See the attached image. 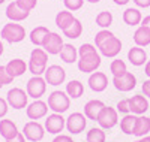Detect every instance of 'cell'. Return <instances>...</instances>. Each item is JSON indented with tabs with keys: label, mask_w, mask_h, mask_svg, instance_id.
Instances as JSON below:
<instances>
[{
	"label": "cell",
	"mask_w": 150,
	"mask_h": 142,
	"mask_svg": "<svg viewBox=\"0 0 150 142\" xmlns=\"http://www.w3.org/2000/svg\"><path fill=\"white\" fill-rule=\"evenodd\" d=\"M141 90H143V94L146 97H150V79H146L141 85Z\"/></svg>",
	"instance_id": "cell-43"
},
{
	"label": "cell",
	"mask_w": 150,
	"mask_h": 142,
	"mask_svg": "<svg viewBox=\"0 0 150 142\" xmlns=\"http://www.w3.org/2000/svg\"><path fill=\"white\" fill-rule=\"evenodd\" d=\"M44 127L48 133L51 135H60L63 132V129L66 127V118H63L62 114H56L53 112L51 115H48L45 118V123H44Z\"/></svg>",
	"instance_id": "cell-11"
},
{
	"label": "cell",
	"mask_w": 150,
	"mask_h": 142,
	"mask_svg": "<svg viewBox=\"0 0 150 142\" xmlns=\"http://www.w3.org/2000/svg\"><path fill=\"white\" fill-rule=\"evenodd\" d=\"M81 33H83V24L77 18L74 20V22L69 25L66 30H63V36L69 37V39H78V37L81 36Z\"/></svg>",
	"instance_id": "cell-31"
},
{
	"label": "cell",
	"mask_w": 150,
	"mask_h": 142,
	"mask_svg": "<svg viewBox=\"0 0 150 142\" xmlns=\"http://www.w3.org/2000/svg\"><path fill=\"white\" fill-rule=\"evenodd\" d=\"M48 64V53L44 48H33L29 58V72L33 76H42L47 70Z\"/></svg>",
	"instance_id": "cell-1"
},
{
	"label": "cell",
	"mask_w": 150,
	"mask_h": 142,
	"mask_svg": "<svg viewBox=\"0 0 150 142\" xmlns=\"http://www.w3.org/2000/svg\"><path fill=\"white\" fill-rule=\"evenodd\" d=\"M44 78H45L48 85L57 87V85L65 82V79H66V70L62 66H59V64H51V66L47 67V70L44 73Z\"/></svg>",
	"instance_id": "cell-8"
},
{
	"label": "cell",
	"mask_w": 150,
	"mask_h": 142,
	"mask_svg": "<svg viewBox=\"0 0 150 142\" xmlns=\"http://www.w3.org/2000/svg\"><path fill=\"white\" fill-rule=\"evenodd\" d=\"M8 111H9V105H8L6 99H2V97H0V118L6 117Z\"/></svg>",
	"instance_id": "cell-41"
},
{
	"label": "cell",
	"mask_w": 150,
	"mask_h": 142,
	"mask_svg": "<svg viewBox=\"0 0 150 142\" xmlns=\"http://www.w3.org/2000/svg\"><path fill=\"white\" fill-rule=\"evenodd\" d=\"M27 100H29V94L27 91H24L23 88L20 87H14L11 88L9 91L6 93V102L11 108L14 109H24L27 108Z\"/></svg>",
	"instance_id": "cell-4"
},
{
	"label": "cell",
	"mask_w": 150,
	"mask_h": 142,
	"mask_svg": "<svg viewBox=\"0 0 150 142\" xmlns=\"http://www.w3.org/2000/svg\"><path fill=\"white\" fill-rule=\"evenodd\" d=\"M102 63V57L99 53L90 54V56H86V57H80L77 61V66L78 70L83 73H93L98 70V67L101 66Z\"/></svg>",
	"instance_id": "cell-7"
},
{
	"label": "cell",
	"mask_w": 150,
	"mask_h": 142,
	"mask_svg": "<svg viewBox=\"0 0 150 142\" xmlns=\"http://www.w3.org/2000/svg\"><path fill=\"white\" fill-rule=\"evenodd\" d=\"M3 49H5V46H3V44H2V42H0V56L3 54Z\"/></svg>",
	"instance_id": "cell-50"
},
{
	"label": "cell",
	"mask_w": 150,
	"mask_h": 142,
	"mask_svg": "<svg viewBox=\"0 0 150 142\" xmlns=\"http://www.w3.org/2000/svg\"><path fill=\"white\" fill-rule=\"evenodd\" d=\"M23 135L26 136V139L30 141V142H39L45 136V127L41 123L30 120V121H27L26 124H24Z\"/></svg>",
	"instance_id": "cell-10"
},
{
	"label": "cell",
	"mask_w": 150,
	"mask_h": 142,
	"mask_svg": "<svg viewBox=\"0 0 150 142\" xmlns=\"http://www.w3.org/2000/svg\"><path fill=\"white\" fill-rule=\"evenodd\" d=\"M123 21H125V24L132 25V27H134V25L141 24L143 15H141L140 9H137V8H128V9H125V12H123Z\"/></svg>",
	"instance_id": "cell-25"
},
{
	"label": "cell",
	"mask_w": 150,
	"mask_h": 142,
	"mask_svg": "<svg viewBox=\"0 0 150 142\" xmlns=\"http://www.w3.org/2000/svg\"><path fill=\"white\" fill-rule=\"evenodd\" d=\"M15 78H12L9 75V72L6 70V66H0V84L2 85H8V84H12Z\"/></svg>",
	"instance_id": "cell-39"
},
{
	"label": "cell",
	"mask_w": 150,
	"mask_h": 142,
	"mask_svg": "<svg viewBox=\"0 0 150 142\" xmlns=\"http://www.w3.org/2000/svg\"><path fill=\"white\" fill-rule=\"evenodd\" d=\"M135 142H138V141H135Z\"/></svg>",
	"instance_id": "cell-54"
},
{
	"label": "cell",
	"mask_w": 150,
	"mask_h": 142,
	"mask_svg": "<svg viewBox=\"0 0 150 142\" xmlns=\"http://www.w3.org/2000/svg\"><path fill=\"white\" fill-rule=\"evenodd\" d=\"M11 2H12V0H11Z\"/></svg>",
	"instance_id": "cell-55"
},
{
	"label": "cell",
	"mask_w": 150,
	"mask_h": 142,
	"mask_svg": "<svg viewBox=\"0 0 150 142\" xmlns=\"http://www.w3.org/2000/svg\"><path fill=\"white\" fill-rule=\"evenodd\" d=\"M107 105L99 100V99H93V100H89L84 105V115L87 117V120H92V121H96L99 114H101V111L105 108Z\"/></svg>",
	"instance_id": "cell-17"
},
{
	"label": "cell",
	"mask_w": 150,
	"mask_h": 142,
	"mask_svg": "<svg viewBox=\"0 0 150 142\" xmlns=\"http://www.w3.org/2000/svg\"><path fill=\"white\" fill-rule=\"evenodd\" d=\"M3 2H5V0H0V5H2V3H3Z\"/></svg>",
	"instance_id": "cell-52"
},
{
	"label": "cell",
	"mask_w": 150,
	"mask_h": 142,
	"mask_svg": "<svg viewBox=\"0 0 150 142\" xmlns=\"http://www.w3.org/2000/svg\"><path fill=\"white\" fill-rule=\"evenodd\" d=\"M50 34V30L47 27H44V25H38V27H35L29 37H30V42L35 45V46H42L44 45V41H45V37Z\"/></svg>",
	"instance_id": "cell-24"
},
{
	"label": "cell",
	"mask_w": 150,
	"mask_h": 142,
	"mask_svg": "<svg viewBox=\"0 0 150 142\" xmlns=\"http://www.w3.org/2000/svg\"><path fill=\"white\" fill-rule=\"evenodd\" d=\"M135 121H137V115H134V114H126V115H125V117L120 120V130H122L125 135H134Z\"/></svg>",
	"instance_id": "cell-30"
},
{
	"label": "cell",
	"mask_w": 150,
	"mask_h": 142,
	"mask_svg": "<svg viewBox=\"0 0 150 142\" xmlns=\"http://www.w3.org/2000/svg\"><path fill=\"white\" fill-rule=\"evenodd\" d=\"M128 60L132 66L140 67V66L147 63V54L141 46H134L128 51Z\"/></svg>",
	"instance_id": "cell-21"
},
{
	"label": "cell",
	"mask_w": 150,
	"mask_h": 142,
	"mask_svg": "<svg viewBox=\"0 0 150 142\" xmlns=\"http://www.w3.org/2000/svg\"><path fill=\"white\" fill-rule=\"evenodd\" d=\"M112 36H116V34L112 32H110L108 29H102L101 32H98L96 36H95V45H96V48H99L102 44H105L108 39H111Z\"/></svg>",
	"instance_id": "cell-35"
},
{
	"label": "cell",
	"mask_w": 150,
	"mask_h": 142,
	"mask_svg": "<svg viewBox=\"0 0 150 142\" xmlns=\"http://www.w3.org/2000/svg\"><path fill=\"white\" fill-rule=\"evenodd\" d=\"M98 49L101 53V56H104L107 58H116L122 51V41L117 36H112L111 39H108L105 44H102Z\"/></svg>",
	"instance_id": "cell-14"
},
{
	"label": "cell",
	"mask_w": 150,
	"mask_h": 142,
	"mask_svg": "<svg viewBox=\"0 0 150 142\" xmlns=\"http://www.w3.org/2000/svg\"><path fill=\"white\" fill-rule=\"evenodd\" d=\"M63 5L68 11L71 12H75V11H78L83 8L84 5V0H63Z\"/></svg>",
	"instance_id": "cell-38"
},
{
	"label": "cell",
	"mask_w": 150,
	"mask_h": 142,
	"mask_svg": "<svg viewBox=\"0 0 150 142\" xmlns=\"http://www.w3.org/2000/svg\"><path fill=\"white\" fill-rule=\"evenodd\" d=\"M48 103L41 100V99H38L35 102H32L30 105H27L26 108V114H27V117L29 120L32 121H38V120H41L44 117H47V114H48Z\"/></svg>",
	"instance_id": "cell-13"
},
{
	"label": "cell",
	"mask_w": 150,
	"mask_h": 142,
	"mask_svg": "<svg viewBox=\"0 0 150 142\" xmlns=\"http://www.w3.org/2000/svg\"><path fill=\"white\" fill-rule=\"evenodd\" d=\"M116 109H117V112H120V114H129L131 112V105H129V99H122V100H119L117 102V106H116Z\"/></svg>",
	"instance_id": "cell-40"
},
{
	"label": "cell",
	"mask_w": 150,
	"mask_h": 142,
	"mask_svg": "<svg viewBox=\"0 0 150 142\" xmlns=\"http://www.w3.org/2000/svg\"><path fill=\"white\" fill-rule=\"evenodd\" d=\"M138 142H150V136L147 135V136H144V138H140Z\"/></svg>",
	"instance_id": "cell-49"
},
{
	"label": "cell",
	"mask_w": 150,
	"mask_h": 142,
	"mask_svg": "<svg viewBox=\"0 0 150 142\" xmlns=\"http://www.w3.org/2000/svg\"><path fill=\"white\" fill-rule=\"evenodd\" d=\"M0 37L5 39L9 44H20L26 37V29L18 22H8L3 25L2 32H0Z\"/></svg>",
	"instance_id": "cell-3"
},
{
	"label": "cell",
	"mask_w": 150,
	"mask_h": 142,
	"mask_svg": "<svg viewBox=\"0 0 150 142\" xmlns=\"http://www.w3.org/2000/svg\"><path fill=\"white\" fill-rule=\"evenodd\" d=\"M150 133V118L146 115H137L135 129H134V136L137 138H144Z\"/></svg>",
	"instance_id": "cell-23"
},
{
	"label": "cell",
	"mask_w": 150,
	"mask_h": 142,
	"mask_svg": "<svg viewBox=\"0 0 150 142\" xmlns=\"http://www.w3.org/2000/svg\"><path fill=\"white\" fill-rule=\"evenodd\" d=\"M84 93V85L78 79H72L66 84V94L71 99H80Z\"/></svg>",
	"instance_id": "cell-29"
},
{
	"label": "cell",
	"mask_w": 150,
	"mask_h": 142,
	"mask_svg": "<svg viewBox=\"0 0 150 142\" xmlns=\"http://www.w3.org/2000/svg\"><path fill=\"white\" fill-rule=\"evenodd\" d=\"M87 84H89L92 91L102 93L108 87V78L104 72H93V73H90L89 79H87Z\"/></svg>",
	"instance_id": "cell-16"
},
{
	"label": "cell",
	"mask_w": 150,
	"mask_h": 142,
	"mask_svg": "<svg viewBox=\"0 0 150 142\" xmlns=\"http://www.w3.org/2000/svg\"><path fill=\"white\" fill-rule=\"evenodd\" d=\"M27 139H26V136L23 135V132H20L15 138H12V139H9V141H6V142H26Z\"/></svg>",
	"instance_id": "cell-45"
},
{
	"label": "cell",
	"mask_w": 150,
	"mask_h": 142,
	"mask_svg": "<svg viewBox=\"0 0 150 142\" xmlns=\"http://www.w3.org/2000/svg\"><path fill=\"white\" fill-rule=\"evenodd\" d=\"M6 70L9 72V75L12 76V78H18V76L24 75V73L29 70V66H27V63L24 61V60L14 58V60H11L6 64Z\"/></svg>",
	"instance_id": "cell-20"
},
{
	"label": "cell",
	"mask_w": 150,
	"mask_h": 142,
	"mask_svg": "<svg viewBox=\"0 0 150 142\" xmlns=\"http://www.w3.org/2000/svg\"><path fill=\"white\" fill-rule=\"evenodd\" d=\"M134 3L138 8H143V9L150 8V0H134Z\"/></svg>",
	"instance_id": "cell-44"
},
{
	"label": "cell",
	"mask_w": 150,
	"mask_h": 142,
	"mask_svg": "<svg viewBox=\"0 0 150 142\" xmlns=\"http://www.w3.org/2000/svg\"><path fill=\"white\" fill-rule=\"evenodd\" d=\"M110 72L112 73V76H122L128 72V67H126V63L120 58H116L112 60L111 64H110Z\"/></svg>",
	"instance_id": "cell-33"
},
{
	"label": "cell",
	"mask_w": 150,
	"mask_h": 142,
	"mask_svg": "<svg viewBox=\"0 0 150 142\" xmlns=\"http://www.w3.org/2000/svg\"><path fill=\"white\" fill-rule=\"evenodd\" d=\"M60 58L68 64H72L75 61H78V49L72 44H65L63 48H62V51H60Z\"/></svg>",
	"instance_id": "cell-26"
},
{
	"label": "cell",
	"mask_w": 150,
	"mask_h": 142,
	"mask_svg": "<svg viewBox=\"0 0 150 142\" xmlns=\"http://www.w3.org/2000/svg\"><path fill=\"white\" fill-rule=\"evenodd\" d=\"M134 42L137 46H147L150 45V30L144 25H140L134 33Z\"/></svg>",
	"instance_id": "cell-28"
},
{
	"label": "cell",
	"mask_w": 150,
	"mask_h": 142,
	"mask_svg": "<svg viewBox=\"0 0 150 142\" xmlns=\"http://www.w3.org/2000/svg\"><path fill=\"white\" fill-rule=\"evenodd\" d=\"M48 108L56 114H63L71 106V97L66 94V91L62 90H54L48 96Z\"/></svg>",
	"instance_id": "cell-2"
},
{
	"label": "cell",
	"mask_w": 150,
	"mask_h": 142,
	"mask_svg": "<svg viewBox=\"0 0 150 142\" xmlns=\"http://www.w3.org/2000/svg\"><path fill=\"white\" fill-rule=\"evenodd\" d=\"M26 91L29 94V97L38 100L41 99L45 91H47V81L44 76H32L26 84Z\"/></svg>",
	"instance_id": "cell-5"
},
{
	"label": "cell",
	"mask_w": 150,
	"mask_h": 142,
	"mask_svg": "<svg viewBox=\"0 0 150 142\" xmlns=\"http://www.w3.org/2000/svg\"><path fill=\"white\" fill-rule=\"evenodd\" d=\"M86 141L87 142H105L107 141V135L104 132V129L101 127H92L86 135Z\"/></svg>",
	"instance_id": "cell-32"
},
{
	"label": "cell",
	"mask_w": 150,
	"mask_h": 142,
	"mask_svg": "<svg viewBox=\"0 0 150 142\" xmlns=\"http://www.w3.org/2000/svg\"><path fill=\"white\" fill-rule=\"evenodd\" d=\"M15 2L23 11H26V12H32L38 5V0H15Z\"/></svg>",
	"instance_id": "cell-37"
},
{
	"label": "cell",
	"mask_w": 150,
	"mask_h": 142,
	"mask_svg": "<svg viewBox=\"0 0 150 142\" xmlns=\"http://www.w3.org/2000/svg\"><path fill=\"white\" fill-rule=\"evenodd\" d=\"M87 126V117L81 112H72L66 118V129L71 135H80Z\"/></svg>",
	"instance_id": "cell-9"
},
{
	"label": "cell",
	"mask_w": 150,
	"mask_h": 142,
	"mask_svg": "<svg viewBox=\"0 0 150 142\" xmlns=\"http://www.w3.org/2000/svg\"><path fill=\"white\" fill-rule=\"evenodd\" d=\"M112 2H114L117 6H125V5H128L131 0H112Z\"/></svg>",
	"instance_id": "cell-48"
},
{
	"label": "cell",
	"mask_w": 150,
	"mask_h": 142,
	"mask_svg": "<svg viewBox=\"0 0 150 142\" xmlns=\"http://www.w3.org/2000/svg\"><path fill=\"white\" fill-rule=\"evenodd\" d=\"M5 14H6V17H8L9 21H12V22H21V21H24V20L30 15V12L23 11V9L17 5V2H11V3L6 6Z\"/></svg>",
	"instance_id": "cell-18"
},
{
	"label": "cell",
	"mask_w": 150,
	"mask_h": 142,
	"mask_svg": "<svg viewBox=\"0 0 150 142\" xmlns=\"http://www.w3.org/2000/svg\"><path fill=\"white\" fill-rule=\"evenodd\" d=\"M86 2H89V3H99L101 0H86Z\"/></svg>",
	"instance_id": "cell-51"
},
{
	"label": "cell",
	"mask_w": 150,
	"mask_h": 142,
	"mask_svg": "<svg viewBox=\"0 0 150 142\" xmlns=\"http://www.w3.org/2000/svg\"><path fill=\"white\" fill-rule=\"evenodd\" d=\"M129 105H131V112L134 115H144L149 109V100L143 94H135L129 99Z\"/></svg>",
	"instance_id": "cell-19"
},
{
	"label": "cell",
	"mask_w": 150,
	"mask_h": 142,
	"mask_svg": "<svg viewBox=\"0 0 150 142\" xmlns=\"http://www.w3.org/2000/svg\"><path fill=\"white\" fill-rule=\"evenodd\" d=\"M141 25H144V27H147V29L150 30V15H147V17H144V18H143Z\"/></svg>",
	"instance_id": "cell-46"
},
{
	"label": "cell",
	"mask_w": 150,
	"mask_h": 142,
	"mask_svg": "<svg viewBox=\"0 0 150 142\" xmlns=\"http://www.w3.org/2000/svg\"><path fill=\"white\" fill-rule=\"evenodd\" d=\"M2 87H3V85H2V84H0V88H2Z\"/></svg>",
	"instance_id": "cell-53"
},
{
	"label": "cell",
	"mask_w": 150,
	"mask_h": 142,
	"mask_svg": "<svg viewBox=\"0 0 150 142\" xmlns=\"http://www.w3.org/2000/svg\"><path fill=\"white\" fill-rule=\"evenodd\" d=\"M98 53V49L95 45L92 44H83L80 48H78V58L80 57H86V56H90V54H95Z\"/></svg>",
	"instance_id": "cell-36"
},
{
	"label": "cell",
	"mask_w": 150,
	"mask_h": 142,
	"mask_svg": "<svg viewBox=\"0 0 150 142\" xmlns=\"http://www.w3.org/2000/svg\"><path fill=\"white\" fill-rule=\"evenodd\" d=\"M112 85L122 93H129L137 87V78L131 72H126L122 76H112Z\"/></svg>",
	"instance_id": "cell-12"
},
{
	"label": "cell",
	"mask_w": 150,
	"mask_h": 142,
	"mask_svg": "<svg viewBox=\"0 0 150 142\" xmlns=\"http://www.w3.org/2000/svg\"><path fill=\"white\" fill-rule=\"evenodd\" d=\"M98 124L101 129H104V130H110V129L116 127L117 123H119V112L117 109L111 108V106H105L101 114H99L98 117Z\"/></svg>",
	"instance_id": "cell-6"
},
{
	"label": "cell",
	"mask_w": 150,
	"mask_h": 142,
	"mask_svg": "<svg viewBox=\"0 0 150 142\" xmlns=\"http://www.w3.org/2000/svg\"><path fill=\"white\" fill-rule=\"evenodd\" d=\"M144 73L149 76V79H150V60H147V63L144 64Z\"/></svg>",
	"instance_id": "cell-47"
},
{
	"label": "cell",
	"mask_w": 150,
	"mask_h": 142,
	"mask_svg": "<svg viewBox=\"0 0 150 142\" xmlns=\"http://www.w3.org/2000/svg\"><path fill=\"white\" fill-rule=\"evenodd\" d=\"M51 142H74V139L69 136V135H56V138L51 141Z\"/></svg>",
	"instance_id": "cell-42"
},
{
	"label": "cell",
	"mask_w": 150,
	"mask_h": 142,
	"mask_svg": "<svg viewBox=\"0 0 150 142\" xmlns=\"http://www.w3.org/2000/svg\"><path fill=\"white\" fill-rule=\"evenodd\" d=\"M74 20H75V17L72 15V12L71 11H60L59 14L56 15V25L57 27L63 32V30H66L69 25L74 22Z\"/></svg>",
	"instance_id": "cell-27"
},
{
	"label": "cell",
	"mask_w": 150,
	"mask_h": 142,
	"mask_svg": "<svg viewBox=\"0 0 150 142\" xmlns=\"http://www.w3.org/2000/svg\"><path fill=\"white\" fill-rule=\"evenodd\" d=\"M63 39H62V36L59 33H54V32H50V34L45 37L44 41V45L42 48L47 51L48 54L51 56H56V54H60L62 48H63Z\"/></svg>",
	"instance_id": "cell-15"
},
{
	"label": "cell",
	"mask_w": 150,
	"mask_h": 142,
	"mask_svg": "<svg viewBox=\"0 0 150 142\" xmlns=\"http://www.w3.org/2000/svg\"><path fill=\"white\" fill-rule=\"evenodd\" d=\"M18 127L12 120H0V136L5 141H9L18 135Z\"/></svg>",
	"instance_id": "cell-22"
},
{
	"label": "cell",
	"mask_w": 150,
	"mask_h": 142,
	"mask_svg": "<svg viewBox=\"0 0 150 142\" xmlns=\"http://www.w3.org/2000/svg\"><path fill=\"white\" fill-rule=\"evenodd\" d=\"M112 24V14L108 11H102L96 15V25H99L101 29H108Z\"/></svg>",
	"instance_id": "cell-34"
}]
</instances>
